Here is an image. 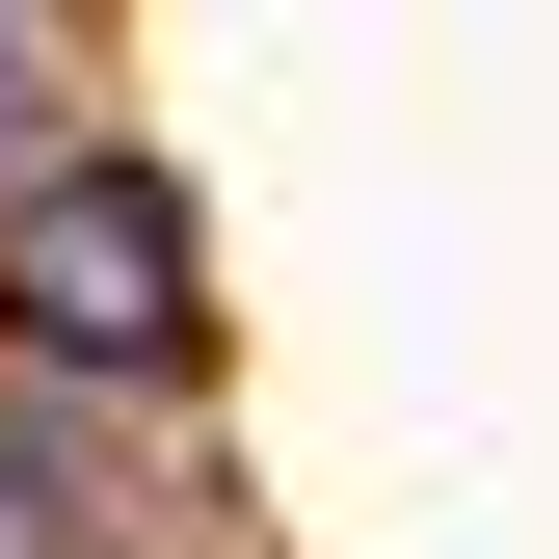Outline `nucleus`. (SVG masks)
<instances>
[{
	"label": "nucleus",
	"instance_id": "f257e3e1",
	"mask_svg": "<svg viewBox=\"0 0 559 559\" xmlns=\"http://www.w3.org/2000/svg\"><path fill=\"white\" fill-rule=\"evenodd\" d=\"M0 346L81 373V400H187V346H214V214H187V160H133V133L0 160Z\"/></svg>",
	"mask_w": 559,
	"mask_h": 559
},
{
	"label": "nucleus",
	"instance_id": "f03ea898",
	"mask_svg": "<svg viewBox=\"0 0 559 559\" xmlns=\"http://www.w3.org/2000/svg\"><path fill=\"white\" fill-rule=\"evenodd\" d=\"M27 81H53V0H0V107H27Z\"/></svg>",
	"mask_w": 559,
	"mask_h": 559
}]
</instances>
